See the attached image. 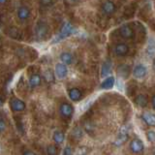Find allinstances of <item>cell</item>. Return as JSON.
Returning <instances> with one entry per match:
<instances>
[{
  "label": "cell",
  "mask_w": 155,
  "mask_h": 155,
  "mask_svg": "<svg viewBox=\"0 0 155 155\" xmlns=\"http://www.w3.org/2000/svg\"><path fill=\"white\" fill-rule=\"evenodd\" d=\"M52 139H53V142H54L56 144H61L65 140V135H64V133L62 132V131L56 130V131L53 132Z\"/></svg>",
  "instance_id": "obj_18"
},
{
  "label": "cell",
  "mask_w": 155,
  "mask_h": 155,
  "mask_svg": "<svg viewBox=\"0 0 155 155\" xmlns=\"http://www.w3.org/2000/svg\"><path fill=\"white\" fill-rule=\"evenodd\" d=\"M82 136H84V131L81 127H75L72 131V137L74 138L75 140H81L82 138Z\"/></svg>",
  "instance_id": "obj_22"
},
{
  "label": "cell",
  "mask_w": 155,
  "mask_h": 155,
  "mask_svg": "<svg viewBox=\"0 0 155 155\" xmlns=\"http://www.w3.org/2000/svg\"><path fill=\"white\" fill-rule=\"evenodd\" d=\"M68 75V68L63 63H57L54 68V76L58 80H64Z\"/></svg>",
  "instance_id": "obj_4"
},
{
  "label": "cell",
  "mask_w": 155,
  "mask_h": 155,
  "mask_svg": "<svg viewBox=\"0 0 155 155\" xmlns=\"http://www.w3.org/2000/svg\"><path fill=\"white\" fill-rule=\"evenodd\" d=\"M26 108L25 103L18 98H15L11 101V109L13 111H16V113H21V111H23Z\"/></svg>",
  "instance_id": "obj_8"
},
{
  "label": "cell",
  "mask_w": 155,
  "mask_h": 155,
  "mask_svg": "<svg viewBox=\"0 0 155 155\" xmlns=\"http://www.w3.org/2000/svg\"><path fill=\"white\" fill-rule=\"evenodd\" d=\"M147 67L143 64H138L134 67L133 69V76L136 79H143L145 76H147Z\"/></svg>",
  "instance_id": "obj_10"
},
{
  "label": "cell",
  "mask_w": 155,
  "mask_h": 155,
  "mask_svg": "<svg viewBox=\"0 0 155 155\" xmlns=\"http://www.w3.org/2000/svg\"><path fill=\"white\" fill-rule=\"evenodd\" d=\"M114 51L116 56H126L129 52V47L124 43H118L114 46Z\"/></svg>",
  "instance_id": "obj_7"
},
{
  "label": "cell",
  "mask_w": 155,
  "mask_h": 155,
  "mask_svg": "<svg viewBox=\"0 0 155 155\" xmlns=\"http://www.w3.org/2000/svg\"><path fill=\"white\" fill-rule=\"evenodd\" d=\"M59 114L63 118H70L74 114V107L69 103H62L59 107Z\"/></svg>",
  "instance_id": "obj_3"
},
{
  "label": "cell",
  "mask_w": 155,
  "mask_h": 155,
  "mask_svg": "<svg viewBox=\"0 0 155 155\" xmlns=\"http://www.w3.org/2000/svg\"><path fill=\"white\" fill-rule=\"evenodd\" d=\"M17 15L19 21H26V19H28L29 17H30V10H29L27 6L21 5V6L18 7Z\"/></svg>",
  "instance_id": "obj_11"
},
{
  "label": "cell",
  "mask_w": 155,
  "mask_h": 155,
  "mask_svg": "<svg viewBox=\"0 0 155 155\" xmlns=\"http://www.w3.org/2000/svg\"><path fill=\"white\" fill-rule=\"evenodd\" d=\"M47 154L48 155H58V148L56 145L50 144L47 147Z\"/></svg>",
  "instance_id": "obj_24"
},
{
  "label": "cell",
  "mask_w": 155,
  "mask_h": 155,
  "mask_svg": "<svg viewBox=\"0 0 155 155\" xmlns=\"http://www.w3.org/2000/svg\"><path fill=\"white\" fill-rule=\"evenodd\" d=\"M3 104H4V99L2 98L1 96H0V107H2Z\"/></svg>",
  "instance_id": "obj_34"
},
{
  "label": "cell",
  "mask_w": 155,
  "mask_h": 155,
  "mask_svg": "<svg viewBox=\"0 0 155 155\" xmlns=\"http://www.w3.org/2000/svg\"><path fill=\"white\" fill-rule=\"evenodd\" d=\"M115 80L114 77H108L103 81V82L101 84V88L102 89H110L113 88L114 85Z\"/></svg>",
  "instance_id": "obj_19"
},
{
  "label": "cell",
  "mask_w": 155,
  "mask_h": 155,
  "mask_svg": "<svg viewBox=\"0 0 155 155\" xmlns=\"http://www.w3.org/2000/svg\"><path fill=\"white\" fill-rule=\"evenodd\" d=\"M62 155H73V149H72V147H69V145L65 147L64 149H63V151H62Z\"/></svg>",
  "instance_id": "obj_27"
},
{
  "label": "cell",
  "mask_w": 155,
  "mask_h": 155,
  "mask_svg": "<svg viewBox=\"0 0 155 155\" xmlns=\"http://www.w3.org/2000/svg\"><path fill=\"white\" fill-rule=\"evenodd\" d=\"M147 52L150 56L155 55V45H149L147 48Z\"/></svg>",
  "instance_id": "obj_29"
},
{
  "label": "cell",
  "mask_w": 155,
  "mask_h": 155,
  "mask_svg": "<svg viewBox=\"0 0 155 155\" xmlns=\"http://www.w3.org/2000/svg\"><path fill=\"white\" fill-rule=\"evenodd\" d=\"M75 31H76L75 30V27L73 26L72 23H70V22H65L62 25L60 31H59V33L57 34V36L55 37V39L52 41V44L58 43V42H60L62 40H64V39H66L67 37L71 36Z\"/></svg>",
  "instance_id": "obj_1"
},
{
  "label": "cell",
  "mask_w": 155,
  "mask_h": 155,
  "mask_svg": "<svg viewBox=\"0 0 155 155\" xmlns=\"http://www.w3.org/2000/svg\"><path fill=\"white\" fill-rule=\"evenodd\" d=\"M68 95H69V98L74 102L80 101L82 98V92L80 88H78V87H73V88H71L68 91Z\"/></svg>",
  "instance_id": "obj_13"
},
{
  "label": "cell",
  "mask_w": 155,
  "mask_h": 155,
  "mask_svg": "<svg viewBox=\"0 0 155 155\" xmlns=\"http://www.w3.org/2000/svg\"><path fill=\"white\" fill-rule=\"evenodd\" d=\"M102 11L107 16H110L116 12V5L111 1H105L102 4Z\"/></svg>",
  "instance_id": "obj_9"
},
{
  "label": "cell",
  "mask_w": 155,
  "mask_h": 155,
  "mask_svg": "<svg viewBox=\"0 0 155 155\" xmlns=\"http://www.w3.org/2000/svg\"><path fill=\"white\" fill-rule=\"evenodd\" d=\"M9 35L11 36L12 38L14 39H18V32H19V29L16 28V27H12V28H10L9 29Z\"/></svg>",
  "instance_id": "obj_25"
},
{
  "label": "cell",
  "mask_w": 155,
  "mask_h": 155,
  "mask_svg": "<svg viewBox=\"0 0 155 155\" xmlns=\"http://www.w3.org/2000/svg\"><path fill=\"white\" fill-rule=\"evenodd\" d=\"M143 148H144L143 143L140 139H134V140H131L130 149L133 153H135V154L142 153L143 151Z\"/></svg>",
  "instance_id": "obj_6"
},
{
  "label": "cell",
  "mask_w": 155,
  "mask_h": 155,
  "mask_svg": "<svg viewBox=\"0 0 155 155\" xmlns=\"http://www.w3.org/2000/svg\"><path fill=\"white\" fill-rule=\"evenodd\" d=\"M121 37L124 39H132L134 37V30L127 24H123L119 29Z\"/></svg>",
  "instance_id": "obj_12"
},
{
  "label": "cell",
  "mask_w": 155,
  "mask_h": 155,
  "mask_svg": "<svg viewBox=\"0 0 155 155\" xmlns=\"http://www.w3.org/2000/svg\"><path fill=\"white\" fill-rule=\"evenodd\" d=\"M147 138L150 143H155V131L148 130L147 133Z\"/></svg>",
  "instance_id": "obj_26"
},
{
  "label": "cell",
  "mask_w": 155,
  "mask_h": 155,
  "mask_svg": "<svg viewBox=\"0 0 155 155\" xmlns=\"http://www.w3.org/2000/svg\"><path fill=\"white\" fill-rule=\"evenodd\" d=\"M7 1H0V4H4V3H6Z\"/></svg>",
  "instance_id": "obj_36"
},
{
  "label": "cell",
  "mask_w": 155,
  "mask_h": 155,
  "mask_svg": "<svg viewBox=\"0 0 155 155\" xmlns=\"http://www.w3.org/2000/svg\"><path fill=\"white\" fill-rule=\"evenodd\" d=\"M84 128H85L86 131H88V132H90V131H93V126H92L91 122H85Z\"/></svg>",
  "instance_id": "obj_31"
},
{
  "label": "cell",
  "mask_w": 155,
  "mask_h": 155,
  "mask_svg": "<svg viewBox=\"0 0 155 155\" xmlns=\"http://www.w3.org/2000/svg\"><path fill=\"white\" fill-rule=\"evenodd\" d=\"M87 152H88V149L86 147H81L80 149H78L77 155H86Z\"/></svg>",
  "instance_id": "obj_30"
},
{
  "label": "cell",
  "mask_w": 155,
  "mask_h": 155,
  "mask_svg": "<svg viewBox=\"0 0 155 155\" xmlns=\"http://www.w3.org/2000/svg\"><path fill=\"white\" fill-rule=\"evenodd\" d=\"M111 69H113V64H111V61L110 60H106L103 63L102 67H101V77L102 78L108 77L110 74Z\"/></svg>",
  "instance_id": "obj_15"
},
{
  "label": "cell",
  "mask_w": 155,
  "mask_h": 155,
  "mask_svg": "<svg viewBox=\"0 0 155 155\" xmlns=\"http://www.w3.org/2000/svg\"><path fill=\"white\" fill-rule=\"evenodd\" d=\"M117 73L120 77H122L123 79H126L129 74H130V70H129V67L127 65H121L118 67L117 69Z\"/></svg>",
  "instance_id": "obj_21"
},
{
  "label": "cell",
  "mask_w": 155,
  "mask_h": 155,
  "mask_svg": "<svg viewBox=\"0 0 155 155\" xmlns=\"http://www.w3.org/2000/svg\"><path fill=\"white\" fill-rule=\"evenodd\" d=\"M48 32V26L47 25V23L44 21H39L36 25L35 28V33L38 39H44L46 38Z\"/></svg>",
  "instance_id": "obj_5"
},
{
  "label": "cell",
  "mask_w": 155,
  "mask_h": 155,
  "mask_svg": "<svg viewBox=\"0 0 155 155\" xmlns=\"http://www.w3.org/2000/svg\"><path fill=\"white\" fill-rule=\"evenodd\" d=\"M128 139H129L128 127L127 126H123V127L120 129L117 137H116L115 140L114 142V145H115V147H121V145H123L127 143Z\"/></svg>",
  "instance_id": "obj_2"
},
{
  "label": "cell",
  "mask_w": 155,
  "mask_h": 155,
  "mask_svg": "<svg viewBox=\"0 0 155 155\" xmlns=\"http://www.w3.org/2000/svg\"><path fill=\"white\" fill-rule=\"evenodd\" d=\"M44 78H45L47 82H52V81H54L55 76L51 70H47L45 73H44Z\"/></svg>",
  "instance_id": "obj_23"
},
{
  "label": "cell",
  "mask_w": 155,
  "mask_h": 155,
  "mask_svg": "<svg viewBox=\"0 0 155 155\" xmlns=\"http://www.w3.org/2000/svg\"><path fill=\"white\" fill-rule=\"evenodd\" d=\"M142 117L147 125L152 126V127L155 126V114H152L150 113H144V114H143Z\"/></svg>",
  "instance_id": "obj_20"
},
{
  "label": "cell",
  "mask_w": 155,
  "mask_h": 155,
  "mask_svg": "<svg viewBox=\"0 0 155 155\" xmlns=\"http://www.w3.org/2000/svg\"><path fill=\"white\" fill-rule=\"evenodd\" d=\"M154 155H155V151H154Z\"/></svg>",
  "instance_id": "obj_37"
},
{
  "label": "cell",
  "mask_w": 155,
  "mask_h": 155,
  "mask_svg": "<svg viewBox=\"0 0 155 155\" xmlns=\"http://www.w3.org/2000/svg\"><path fill=\"white\" fill-rule=\"evenodd\" d=\"M7 128V124L6 121H5L3 118H0V133H3Z\"/></svg>",
  "instance_id": "obj_28"
},
{
  "label": "cell",
  "mask_w": 155,
  "mask_h": 155,
  "mask_svg": "<svg viewBox=\"0 0 155 155\" xmlns=\"http://www.w3.org/2000/svg\"><path fill=\"white\" fill-rule=\"evenodd\" d=\"M151 105H152L153 110H155V95H153V96H152V99H151Z\"/></svg>",
  "instance_id": "obj_33"
},
{
  "label": "cell",
  "mask_w": 155,
  "mask_h": 155,
  "mask_svg": "<svg viewBox=\"0 0 155 155\" xmlns=\"http://www.w3.org/2000/svg\"><path fill=\"white\" fill-rule=\"evenodd\" d=\"M135 103L137 106L140 107V108H145L148 105V98L147 95L143 94H139L135 98Z\"/></svg>",
  "instance_id": "obj_17"
},
{
  "label": "cell",
  "mask_w": 155,
  "mask_h": 155,
  "mask_svg": "<svg viewBox=\"0 0 155 155\" xmlns=\"http://www.w3.org/2000/svg\"><path fill=\"white\" fill-rule=\"evenodd\" d=\"M152 68H153V70L155 71V58L153 59V62H152Z\"/></svg>",
  "instance_id": "obj_35"
},
{
  "label": "cell",
  "mask_w": 155,
  "mask_h": 155,
  "mask_svg": "<svg viewBox=\"0 0 155 155\" xmlns=\"http://www.w3.org/2000/svg\"><path fill=\"white\" fill-rule=\"evenodd\" d=\"M60 60L62 61V63L64 65H70L74 62V56L71 52H68V51H64L62 52L60 54Z\"/></svg>",
  "instance_id": "obj_16"
},
{
  "label": "cell",
  "mask_w": 155,
  "mask_h": 155,
  "mask_svg": "<svg viewBox=\"0 0 155 155\" xmlns=\"http://www.w3.org/2000/svg\"><path fill=\"white\" fill-rule=\"evenodd\" d=\"M41 82H42V77L39 74L31 75L30 78H29V80H28L29 86H30L31 88H36V87H38L41 84Z\"/></svg>",
  "instance_id": "obj_14"
},
{
  "label": "cell",
  "mask_w": 155,
  "mask_h": 155,
  "mask_svg": "<svg viewBox=\"0 0 155 155\" xmlns=\"http://www.w3.org/2000/svg\"><path fill=\"white\" fill-rule=\"evenodd\" d=\"M22 155H36V153H35V152H33V151H31V150H25V151L23 152Z\"/></svg>",
  "instance_id": "obj_32"
}]
</instances>
